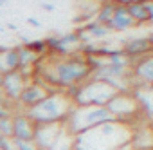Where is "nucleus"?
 I'll return each instance as SVG.
<instances>
[{
    "instance_id": "obj_22",
    "label": "nucleus",
    "mask_w": 153,
    "mask_h": 150,
    "mask_svg": "<svg viewBox=\"0 0 153 150\" xmlns=\"http://www.w3.org/2000/svg\"><path fill=\"white\" fill-rule=\"evenodd\" d=\"M128 148H130V145H126V146H124V148H121V150H128Z\"/></svg>"
},
{
    "instance_id": "obj_15",
    "label": "nucleus",
    "mask_w": 153,
    "mask_h": 150,
    "mask_svg": "<svg viewBox=\"0 0 153 150\" xmlns=\"http://www.w3.org/2000/svg\"><path fill=\"white\" fill-rule=\"evenodd\" d=\"M13 107H16V103L7 101L2 94H0V119H4V118H11V116L15 114V109H13Z\"/></svg>"
},
{
    "instance_id": "obj_23",
    "label": "nucleus",
    "mask_w": 153,
    "mask_h": 150,
    "mask_svg": "<svg viewBox=\"0 0 153 150\" xmlns=\"http://www.w3.org/2000/svg\"><path fill=\"white\" fill-rule=\"evenodd\" d=\"M0 85H2V76H0Z\"/></svg>"
},
{
    "instance_id": "obj_25",
    "label": "nucleus",
    "mask_w": 153,
    "mask_h": 150,
    "mask_svg": "<svg viewBox=\"0 0 153 150\" xmlns=\"http://www.w3.org/2000/svg\"><path fill=\"white\" fill-rule=\"evenodd\" d=\"M0 15H2V11H0Z\"/></svg>"
},
{
    "instance_id": "obj_11",
    "label": "nucleus",
    "mask_w": 153,
    "mask_h": 150,
    "mask_svg": "<svg viewBox=\"0 0 153 150\" xmlns=\"http://www.w3.org/2000/svg\"><path fill=\"white\" fill-rule=\"evenodd\" d=\"M114 9H115V2H101L99 8H97V13L94 16V22L101 24V26H106L114 15Z\"/></svg>"
},
{
    "instance_id": "obj_24",
    "label": "nucleus",
    "mask_w": 153,
    "mask_h": 150,
    "mask_svg": "<svg viewBox=\"0 0 153 150\" xmlns=\"http://www.w3.org/2000/svg\"><path fill=\"white\" fill-rule=\"evenodd\" d=\"M0 76H2V70H0Z\"/></svg>"
},
{
    "instance_id": "obj_10",
    "label": "nucleus",
    "mask_w": 153,
    "mask_h": 150,
    "mask_svg": "<svg viewBox=\"0 0 153 150\" xmlns=\"http://www.w3.org/2000/svg\"><path fill=\"white\" fill-rule=\"evenodd\" d=\"M126 11L137 26L149 24L153 20V4L151 2H128Z\"/></svg>"
},
{
    "instance_id": "obj_7",
    "label": "nucleus",
    "mask_w": 153,
    "mask_h": 150,
    "mask_svg": "<svg viewBox=\"0 0 153 150\" xmlns=\"http://www.w3.org/2000/svg\"><path fill=\"white\" fill-rule=\"evenodd\" d=\"M47 94H49V92H47L45 87H42L40 83H34V82L29 80V82L25 83V87H24V91H22L18 101H16V107H24V110H27V109L34 107L36 103H40ZM24 110H22V112H24Z\"/></svg>"
},
{
    "instance_id": "obj_17",
    "label": "nucleus",
    "mask_w": 153,
    "mask_h": 150,
    "mask_svg": "<svg viewBox=\"0 0 153 150\" xmlns=\"http://www.w3.org/2000/svg\"><path fill=\"white\" fill-rule=\"evenodd\" d=\"M11 143H13L15 150H36L33 141H22V139H13L11 137Z\"/></svg>"
},
{
    "instance_id": "obj_19",
    "label": "nucleus",
    "mask_w": 153,
    "mask_h": 150,
    "mask_svg": "<svg viewBox=\"0 0 153 150\" xmlns=\"http://www.w3.org/2000/svg\"><path fill=\"white\" fill-rule=\"evenodd\" d=\"M25 22H27L29 26H33V27H42V22H40L38 18H34V16H29Z\"/></svg>"
},
{
    "instance_id": "obj_16",
    "label": "nucleus",
    "mask_w": 153,
    "mask_h": 150,
    "mask_svg": "<svg viewBox=\"0 0 153 150\" xmlns=\"http://www.w3.org/2000/svg\"><path fill=\"white\" fill-rule=\"evenodd\" d=\"M0 136H2V137H11V136H13L11 118H4V119H0Z\"/></svg>"
},
{
    "instance_id": "obj_21",
    "label": "nucleus",
    "mask_w": 153,
    "mask_h": 150,
    "mask_svg": "<svg viewBox=\"0 0 153 150\" xmlns=\"http://www.w3.org/2000/svg\"><path fill=\"white\" fill-rule=\"evenodd\" d=\"M4 4H6V2H4V0H0V8H2V6H4Z\"/></svg>"
},
{
    "instance_id": "obj_12",
    "label": "nucleus",
    "mask_w": 153,
    "mask_h": 150,
    "mask_svg": "<svg viewBox=\"0 0 153 150\" xmlns=\"http://www.w3.org/2000/svg\"><path fill=\"white\" fill-rule=\"evenodd\" d=\"M72 145H74V136H70L63 127V130L59 132V136L56 137V141L51 145L49 150H72Z\"/></svg>"
},
{
    "instance_id": "obj_20",
    "label": "nucleus",
    "mask_w": 153,
    "mask_h": 150,
    "mask_svg": "<svg viewBox=\"0 0 153 150\" xmlns=\"http://www.w3.org/2000/svg\"><path fill=\"white\" fill-rule=\"evenodd\" d=\"M42 8H43L45 11H49V13L56 9V6H54V4H51V2H45V4H42Z\"/></svg>"
},
{
    "instance_id": "obj_2",
    "label": "nucleus",
    "mask_w": 153,
    "mask_h": 150,
    "mask_svg": "<svg viewBox=\"0 0 153 150\" xmlns=\"http://www.w3.org/2000/svg\"><path fill=\"white\" fill-rule=\"evenodd\" d=\"M72 105L74 103L63 94V91H56V92H49L34 107L24 110V114L34 125H56L65 121Z\"/></svg>"
},
{
    "instance_id": "obj_8",
    "label": "nucleus",
    "mask_w": 153,
    "mask_h": 150,
    "mask_svg": "<svg viewBox=\"0 0 153 150\" xmlns=\"http://www.w3.org/2000/svg\"><path fill=\"white\" fill-rule=\"evenodd\" d=\"M11 125H13V139H22V141H33L34 137V123L24 114V112H15L11 116Z\"/></svg>"
},
{
    "instance_id": "obj_4",
    "label": "nucleus",
    "mask_w": 153,
    "mask_h": 150,
    "mask_svg": "<svg viewBox=\"0 0 153 150\" xmlns=\"http://www.w3.org/2000/svg\"><path fill=\"white\" fill-rule=\"evenodd\" d=\"M27 82H29V80H25L18 70L4 72V74H2V85H0V94H2L7 101L16 103Z\"/></svg>"
},
{
    "instance_id": "obj_13",
    "label": "nucleus",
    "mask_w": 153,
    "mask_h": 150,
    "mask_svg": "<svg viewBox=\"0 0 153 150\" xmlns=\"http://www.w3.org/2000/svg\"><path fill=\"white\" fill-rule=\"evenodd\" d=\"M83 29L88 33V36H90V40H92V42H94V40H97V38H105V36H108V34H110V31H108L105 26H101V24H97V22H94V20L87 22V24L83 26Z\"/></svg>"
},
{
    "instance_id": "obj_6",
    "label": "nucleus",
    "mask_w": 153,
    "mask_h": 150,
    "mask_svg": "<svg viewBox=\"0 0 153 150\" xmlns=\"http://www.w3.org/2000/svg\"><path fill=\"white\" fill-rule=\"evenodd\" d=\"M151 47H153V42H151V36H135V38H130L123 44V54L131 62V60H137L144 54H149L151 52Z\"/></svg>"
},
{
    "instance_id": "obj_18",
    "label": "nucleus",
    "mask_w": 153,
    "mask_h": 150,
    "mask_svg": "<svg viewBox=\"0 0 153 150\" xmlns=\"http://www.w3.org/2000/svg\"><path fill=\"white\" fill-rule=\"evenodd\" d=\"M0 150H15L13 143H11V137H2L0 136Z\"/></svg>"
},
{
    "instance_id": "obj_3",
    "label": "nucleus",
    "mask_w": 153,
    "mask_h": 150,
    "mask_svg": "<svg viewBox=\"0 0 153 150\" xmlns=\"http://www.w3.org/2000/svg\"><path fill=\"white\" fill-rule=\"evenodd\" d=\"M117 94L114 87L101 80H85L78 85V92L72 103L76 107H106V103Z\"/></svg>"
},
{
    "instance_id": "obj_5",
    "label": "nucleus",
    "mask_w": 153,
    "mask_h": 150,
    "mask_svg": "<svg viewBox=\"0 0 153 150\" xmlns=\"http://www.w3.org/2000/svg\"><path fill=\"white\" fill-rule=\"evenodd\" d=\"M61 130H63V123H56V125H34L33 143H34L36 150H49L51 145L56 141V137L59 136Z\"/></svg>"
},
{
    "instance_id": "obj_9",
    "label": "nucleus",
    "mask_w": 153,
    "mask_h": 150,
    "mask_svg": "<svg viewBox=\"0 0 153 150\" xmlns=\"http://www.w3.org/2000/svg\"><path fill=\"white\" fill-rule=\"evenodd\" d=\"M126 4L128 2H115V9H114V15L110 18V22L105 26L110 33L114 31H128L130 27H135L137 24L130 18L128 11H126Z\"/></svg>"
},
{
    "instance_id": "obj_1",
    "label": "nucleus",
    "mask_w": 153,
    "mask_h": 150,
    "mask_svg": "<svg viewBox=\"0 0 153 150\" xmlns=\"http://www.w3.org/2000/svg\"><path fill=\"white\" fill-rule=\"evenodd\" d=\"M131 128L121 121L103 123L74 136L72 150H121L130 145Z\"/></svg>"
},
{
    "instance_id": "obj_14",
    "label": "nucleus",
    "mask_w": 153,
    "mask_h": 150,
    "mask_svg": "<svg viewBox=\"0 0 153 150\" xmlns=\"http://www.w3.org/2000/svg\"><path fill=\"white\" fill-rule=\"evenodd\" d=\"M24 47L29 49L31 52H34V54L40 56V58L47 54V45H45L43 40H27V42L24 44Z\"/></svg>"
}]
</instances>
